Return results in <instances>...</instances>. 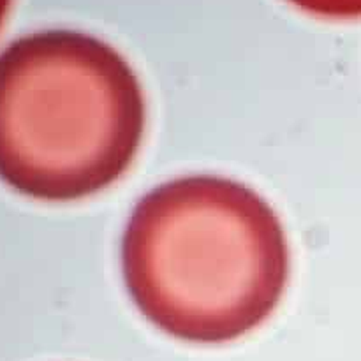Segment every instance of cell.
<instances>
[{
  "label": "cell",
  "instance_id": "4",
  "mask_svg": "<svg viewBox=\"0 0 361 361\" xmlns=\"http://www.w3.org/2000/svg\"><path fill=\"white\" fill-rule=\"evenodd\" d=\"M11 6H13V0H0V28H2L4 21H6L7 14H9Z\"/></svg>",
  "mask_w": 361,
  "mask_h": 361
},
{
  "label": "cell",
  "instance_id": "3",
  "mask_svg": "<svg viewBox=\"0 0 361 361\" xmlns=\"http://www.w3.org/2000/svg\"><path fill=\"white\" fill-rule=\"evenodd\" d=\"M305 13L330 20L361 18V0H289Z\"/></svg>",
  "mask_w": 361,
  "mask_h": 361
},
{
  "label": "cell",
  "instance_id": "1",
  "mask_svg": "<svg viewBox=\"0 0 361 361\" xmlns=\"http://www.w3.org/2000/svg\"><path fill=\"white\" fill-rule=\"evenodd\" d=\"M281 219L250 187L210 175L155 187L130 214L122 274L134 305L166 335L226 344L267 323L289 281Z\"/></svg>",
  "mask_w": 361,
  "mask_h": 361
},
{
  "label": "cell",
  "instance_id": "2",
  "mask_svg": "<svg viewBox=\"0 0 361 361\" xmlns=\"http://www.w3.org/2000/svg\"><path fill=\"white\" fill-rule=\"evenodd\" d=\"M145 126L140 80L102 39L49 28L0 51V180L21 196L102 192L130 168Z\"/></svg>",
  "mask_w": 361,
  "mask_h": 361
}]
</instances>
